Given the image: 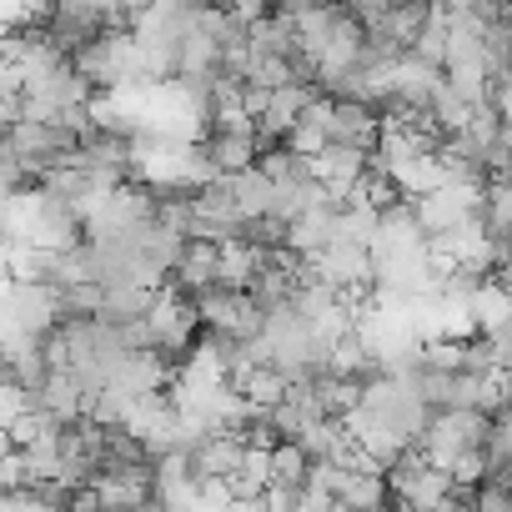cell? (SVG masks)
<instances>
[{
    "label": "cell",
    "mask_w": 512,
    "mask_h": 512,
    "mask_svg": "<svg viewBox=\"0 0 512 512\" xmlns=\"http://www.w3.org/2000/svg\"><path fill=\"white\" fill-rule=\"evenodd\" d=\"M387 487H392V507H412V512H432L457 482H452V472H442V467H432L417 447L412 452H402L392 467H387Z\"/></svg>",
    "instance_id": "obj_1"
},
{
    "label": "cell",
    "mask_w": 512,
    "mask_h": 512,
    "mask_svg": "<svg viewBox=\"0 0 512 512\" xmlns=\"http://www.w3.org/2000/svg\"><path fill=\"white\" fill-rule=\"evenodd\" d=\"M372 166H377V156H372V151H352V146H327V151L312 161L317 181H322L332 196H342V201L372 176Z\"/></svg>",
    "instance_id": "obj_2"
},
{
    "label": "cell",
    "mask_w": 512,
    "mask_h": 512,
    "mask_svg": "<svg viewBox=\"0 0 512 512\" xmlns=\"http://www.w3.org/2000/svg\"><path fill=\"white\" fill-rule=\"evenodd\" d=\"M216 282H221V241H191L166 287L181 292V297H196V292H206Z\"/></svg>",
    "instance_id": "obj_3"
},
{
    "label": "cell",
    "mask_w": 512,
    "mask_h": 512,
    "mask_svg": "<svg viewBox=\"0 0 512 512\" xmlns=\"http://www.w3.org/2000/svg\"><path fill=\"white\" fill-rule=\"evenodd\" d=\"M231 387H236L251 407H267V412H272V407H282V402L292 397L297 382H292L282 367H251V372H236Z\"/></svg>",
    "instance_id": "obj_4"
},
{
    "label": "cell",
    "mask_w": 512,
    "mask_h": 512,
    "mask_svg": "<svg viewBox=\"0 0 512 512\" xmlns=\"http://www.w3.org/2000/svg\"><path fill=\"white\" fill-rule=\"evenodd\" d=\"M472 111H477V106H472V101H467V96H462V91H457V86L442 76V86H437V91H432V101H427L432 126H437V131H447V136H457V131H467Z\"/></svg>",
    "instance_id": "obj_5"
},
{
    "label": "cell",
    "mask_w": 512,
    "mask_h": 512,
    "mask_svg": "<svg viewBox=\"0 0 512 512\" xmlns=\"http://www.w3.org/2000/svg\"><path fill=\"white\" fill-rule=\"evenodd\" d=\"M307 477H312V457H307L297 442H282V447H272V482L307 487Z\"/></svg>",
    "instance_id": "obj_6"
},
{
    "label": "cell",
    "mask_w": 512,
    "mask_h": 512,
    "mask_svg": "<svg viewBox=\"0 0 512 512\" xmlns=\"http://www.w3.org/2000/svg\"><path fill=\"white\" fill-rule=\"evenodd\" d=\"M262 512H307V487L272 482V487L262 492Z\"/></svg>",
    "instance_id": "obj_7"
},
{
    "label": "cell",
    "mask_w": 512,
    "mask_h": 512,
    "mask_svg": "<svg viewBox=\"0 0 512 512\" xmlns=\"http://www.w3.org/2000/svg\"><path fill=\"white\" fill-rule=\"evenodd\" d=\"M206 6H221V11H231V6H236V0H206Z\"/></svg>",
    "instance_id": "obj_8"
},
{
    "label": "cell",
    "mask_w": 512,
    "mask_h": 512,
    "mask_svg": "<svg viewBox=\"0 0 512 512\" xmlns=\"http://www.w3.org/2000/svg\"><path fill=\"white\" fill-rule=\"evenodd\" d=\"M96 512H126V507H96Z\"/></svg>",
    "instance_id": "obj_9"
}]
</instances>
